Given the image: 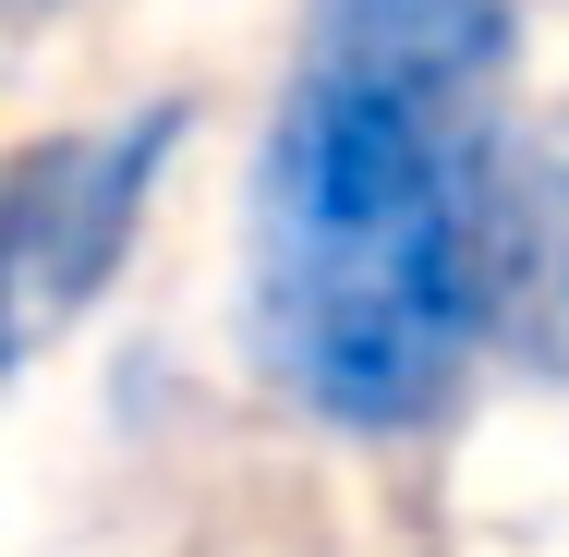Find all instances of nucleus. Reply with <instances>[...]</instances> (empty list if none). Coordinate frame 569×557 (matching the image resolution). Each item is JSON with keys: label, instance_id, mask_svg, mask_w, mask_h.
Masks as SVG:
<instances>
[{"label": "nucleus", "instance_id": "obj_5", "mask_svg": "<svg viewBox=\"0 0 569 557\" xmlns=\"http://www.w3.org/2000/svg\"><path fill=\"white\" fill-rule=\"evenodd\" d=\"M24 12H37V0H24Z\"/></svg>", "mask_w": 569, "mask_h": 557}, {"label": "nucleus", "instance_id": "obj_2", "mask_svg": "<svg viewBox=\"0 0 569 557\" xmlns=\"http://www.w3.org/2000/svg\"><path fill=\"white\" fill-rule=\"evenodd\" d=\"M182 146V98H146L121 121H86V133H49L12 158V207H0V279H12V364L49 351L61 316H86L121 279L133 230H146V195Z\"/></svg>", "mask_w": 569, "mask_h": 557}, {"label": "nucleus", "instance_id": "obj_1", "mask_svg": "<svg viewBox=\"0 0 569 557\" xmlns=\"http://www.w3.org/2000/svg\"><path fill=\"white\" fill-rule=\"evenodd\" d=\"M509 170L485 98L303 49L242 195V339L340 437L437 425L509 304Z\"/></svg>", "mask_w": 569, "mask_h": 557}, {"label": "nucleus", "instance_id": "obj_3", "mask_svg": "<svg viewBox=\"0 0 569 557\" xmlns=\"http://www.w3.org/2000/svg\"><path fill=\"white\" fill-rule=\"evenodd\" d=\"M509 37H521L509 0H316L303 12V49H340V61L449 86V98H497Z\"/></svg>", "mask_w": 569, "mask_h": 557}, {"label": "nucleus", "instance_id": "obj_4", "mask_svg": "<svg viewBox=\"0 0 569 557\" xmlns=\"http://www.w3.org/2000/svg\"><path fill=\"white\" fill-rule=\"evenodd\" d=\"M497 328L533 364H569V133L509 170V304Z\"/></svg>", "mask_w": 569, "mask_h": 557}]
</instances>
